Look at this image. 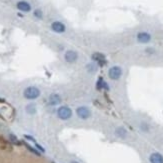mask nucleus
Here are the masks:
<instances>
[{"mask_svg":"<svg viewBox=\"0 0 163 163\" xmlns=\"http://www.w3.org/2000/svg\"><path fill=\"white\" fill-rule=\"evenodd\" d=\"M116 135H118L119 137H125L126 136V130L124 129L123 127H119L116 129Z\"/></svg>","mask_w":163,"mask_h":163,"instance_id":"nucleus-14","label":"nucleus"},{"mask_svg":"<svg viewBox=\"0 0 163 163\" xmlns=\"http://www.w3.org/2000/svg\"><path fill=\"white\" fill-rule=\"evenodd\" d=\"M40 94L41 92L36 86H28L23 91V96L28 100H35L40 96Z\"/></svg>","mask_w":163,"mask_h":163,"instance_id":"nucleus-1","label":"nucleus"},{"mask_svg":"<svg viewBox=\"0 0 163 163\" xmlns=\"http://www.w3.org/2000/svg\"><path fill=\"white\" fill-rule=\"evenodd\" d=\"M35 147L37 148V150H38V151H40V152H44V151H45V150H44V148H43L42 146H40L39 144L37 143V142L35 143Z\"/></svg>","mask_w":163,"mask_h":163,"instance_id":"nucleus-18","label":"nucleus"},{"mask_svg":"<svg viewBox=\"0 0 163 163\" xmlns=\"http://www.w3.org/2000/svg\"><path fill=\"white\" fill-rule=\"evenodd\" d=\"M16 7H17L18 10H20V11H22V12H25V13H27V12H30L31 11L30 3L27 2V1H24V0L17 2Z\"/></svg>","mask_w":163,"mask_h":163,"instance_id":"nucleus-8","label":"nucleus"},{"mask_svg":"<svg viewBox=\"0 0 163 163\" xmlns=\"http://www.w3.org/2000/svg\"><path fill=\"white\" fill-rule=\"evenodd\" d=\"M57 116L61 120H67L72 116V110L68 106H60L57 109Z\"/></svg>","mask_w":163,"mask_h":163,"instance_id":"nucleus-2","label":"nucleus"},{"mask_svg":"<svg viewBox=\"0 0 163 163\" xmlns=\"http://www.w3.org/2000/svg\"><path fill=\"white\" fill-rule=\"evenodd\" d=\"M51 30L55 33L61 34L66 31V26H65V24L63 22L56 20V21H53L51 23Z\"/></svg>","mask_w":163,"mask_h":163,"instance_id":"nucleus-4","label":"nucleus"},{"mask_svg":"<svg viewBox=\"0 0 163 163\" xmlns=\"http://www.w3.org/2000/svg\"><path fill=\"white\" fill-rule=\"evenodd\" d=\"M9 137H10V139H11L12 141H13V142L17 143L18 139L16 138V136H15V135H13V134H10V136H9Z\"/></svg>","mask_w":163,"mask_h":163,"instance_id":"nucleus-20","label":"nucleus"},{"mask_svg":"<svg viewBox=\"0 0 163 163\" xmlns=\"http://www.w3.org/2000/svg\"><path fill=\"white\" fill-rule=\"evenodd\" d=\"M26 111H27V113H29V114H35L36 113V106L34 105L33 103L28 104L26 106Z\"/></svg>","mask_w":163,"mask_h":163,"instance_id":"nucleus-13","label":"nucleus"},{"mask_svg":"<svg viewBox=\"0 0 163 163\" xmlns=\"http://www.w3.org/2000/svg\"><path fill=\"white\" fill-rule=\"evenodd\" d=\"M24 138H26L27 140H30V141H32V142H34V143H36V141H35V139L33 138L32 136H30V135H24Z\"/></svg>","mask_w":163,"mask_h":163,"instance_id":"nucleus-19","label":"nucleus"},{"mask_svg":"<svg viewBox=\"0 0 163 163\" xmlns=\"http://www.w3.org/2000/svg\"><path fill=\"white\" fill-rule=\"evenodd\" d=\"M78 59V53L75 50H67L64 53V60L67 63H75Z\"/></svg>","mask_w":163,"mask_h":163,"instance_id":"nucleus-5","label":"nucleus"},{"mask_svg":"<svg viewBox=\"0 0 163 163\" xmlns=\"http://www.w3.org/2000/svg\"><path fill=\"white\" fill-rule=\"evenodd\" d=\"M70 163H79V162H77V161H71Z\"/></svg>","mask_w":163,"mask_h":163,"instance_id":"nucleus-21","label":"nucleus"},{"mask_svg":"<svg viewBox=\"0 0 163 163\" xmlns=\"http://www.w3.org/2000/svg\"><path fill=\"white\" fill-rule=\"evenodd\" d=\"M33 14L37 19H42L43 18V12H42V10H40V9H36V10H34Z\"/></svg>","mask_w":163,"mask_h":163,"instance_id":"nucleus-15","label":"nucleus"},{"mask_svg":"<svg viewBox=\"0 0 163 163\" xmlns=\"http://www.w3.org/2000/svg\"><path fill=\"white\" fill-rule=\"evenodd\" d=\"M24 144H25V146H26V147H27V148H28V149H29V150H30V151H31V152H32V153H34V154H36V155H38V156L40 155V152H39V151H38V150H37V149H35V148H33V147H31L30 145H28V144H27V143H24Z\"/></svg>","mask_w":163,"mask_h":163,"instance_id":"nucleus-17","label":"nucleus"},{"mask_svg":"<svg viewBox=\"0 0 163 163\" xmlns=\"http://www.w3.org/2000/svg\"><path fill=\"white\" fill-rule=\"evenodd\" d=\"M108 76L112 80H118L122 76V69L119 66H112L108 70Z\"/></svg>","mask_w":163,"mask_h":163,"instance_id":"nucleus-3","label":"nucleus"},{"mask_svg":"<svg viewBox=\"0 0 163 163\" xmlns=\"http://www.w3.org/2000/svg\"><path fill=\"white\" fill-rule=\"evenodd\" d=\"M49 104L50 105H58L61 103V96L58 93H52L49 96Z\"/></svg>","mask_w":163,"mask_h":163,"instance_id":"nucleus-10","label":"nucleus"},{"mask_svg":"<svg viewBox=\"0 0 163 163\" xmlns=\"http://www.w3.org/2000/svg\"><path fill=\"white\" fill-rule=\"evenodd\" d=\"M76 114L77 116L81 118V119H88L91 116V111L88 107H85V106H80L76 109Z\"/></svg>","mask_w":163,"mask_h":163,"instance_id":"nucleus-6","label":"nucleus"},{"mask_svg":"<svg viewBox=\"0 0 163 163\" xmlns=\"http://www.w3.org/2000/svg\"><path fill=\"white\" fill-rule=\"evenodd\" d=\"M96 85H97V89H105V90L109 89L107 83H106L102 78H99L98 81H97V83H96Z\"/></svg>","mask_w":163,"mask_h":163,"instance_id":"nucleus-12","label":"nucleus"},{"mask_svg":"<svg viewBox=\"0 0 163 163\" xmlns=\"http://www.w3.org/2000/svg\"><path fill=\"white\" fill-rule=\"evenodd\" d=\"M87 70L89 72H95L97 70V64L96 63H90L87 65Z\"/></svg>","mask_w":163,"mask_h":163,"instance_id":"nucleus-16","label":"nucleus"},{"mask_svg":"<svg viewBox=\"0 0 163 163\" xmlns=\"http://www.w3.org/2000/svg\"><path fill=\"white\" fill-rule=\"evenodd\" d=\"M149 160L151 163H163V156L158 152H154L150 155Z\"/></svg>","mask_w":163,"mask_h":163,"instance_id":"nucleus-11","label":"nucleus"},{"mask_svg":"<svg viewBox=\"0 0 163 163\" xmlns=\"http://www.w3.org/2000/svg\"><path fill=\"white\" fill-rule=\"evenodd\" d=\"M92 60L94 61V63H96L99 66H102L106 63V59L105 56L101 54V53H94L92 55Z\"/></svg>","mask_w":163,"mask_h":163,"instance_id":"nucleus-7","label":"nucleus"},{"mask_svg":"<svg viewBox=\"0 0 163 163\" xmlns=\"http://www.w3.org/2000/svg\"><path fill=\"white\" fill-rule=\"evenodd\" d=\"M151 40V35L148 32H139L137 34V41L139 43H148Z\"/></svg>","mask_w":163,"mask_h":163,"instance_id":"nucleus-9","label":"nucleus"}]
</instances>
